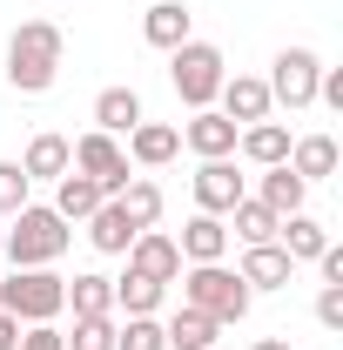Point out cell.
I'll use <instances>...</instances> for the list:
<instances>
[{
    "label": "cell",
    "instance_id": "cell-1",
    "mask_svg": "<svg viewBox=\"0 0 343 350\" xmlns=\"http://www.w3.org/2000/svg\"><path fill=\"white\" fill-rule=\"evenodd\" d=\"M61 54H68V34L54 21H20L14 41H7V88L14 94H47L61 81Z\"/></svg>",
    "mask_w": 343,
    "mask_h": 350
},
{
    "label": "cell",
    "instance_id": "cell-2",
    "mask_svg": "<svg viewBox=\"0 0 343 350\" xmlns=\"http://www.w3.org/2000/svg\"><path fill=\"white\" fill-rule=\"evenodd\" d=\"M68 243H74V229L54 216L47 202H20V209L7 216V243H0V256L14 262V269H54V262L68 256Z\"/></svg>",
    "mask_w": 343,
    "mask_h": 350
},
{
    "label": "cell",
    "instance_id": "cell-3",
    "mask_svg": "<svg viewBox=\"0 0 343 350\" xmlns=\"http://www.w3.org/2000/svg\"><path fill=\"white\" fill-rule=\"evenodd\" d=\"M175 283H182V304L202 310V317H215V323H243L249 304H256V290H249L236 269H222V262H189Z\"/></svg>",
    "mask_w": 343,
    "mask_h": 350
},
{
    "label": "cell",
    "instance_id": "cell-4",
    "mask_svg": "<svg viewBox=\"0 0 343 350\" xmlns=\"http://www.w3.org/2000/svg\"><path fill=\"white\" fill-rule=\"evenodd\" d=\"M169 81H175V94H182L189 115H195V108H215V94H222V81H229L222 47H215V41H182V47H169Z\"/></svg>",
    "mask_w": 343,
    "mask_h": 350
},
{
    "label": "cell",
    "instance_id": "cell-5",
    "mask_svg": "<svg viewBox=\"0 0 343 350\" xmlns=\"http://www.w3.org/2000/svg\"><path fill=\"white\" fill-rule=\"evenodd\" d=\"M0 310L20 317V330L27 323H54L68 310V276H54V269H14L0 283Z\"/></svg>",
    "mask_w": 343,
    "mask_h": 350
},
{
    "label": "cell",
    "instance_id": "cell-6",
    "mask_svg": "<svg viewBox=\"0 0 343 350\" xmlns=\"http://www.w3.org/2000/svg\"><path fill=\"white\" fill-rule=\"evenodd\" d=\"M68 148H74V169L101 182V196H122V189H128V148H122L115 135L87 129L81 142H68Z\"/></svg>",
    "mask_w": 343,
    "mask_h": 350
},
{
    "label": "cell",
    "instance_id": "cell-7",
    "mask_svg": "<svg viewBox=\"0 0 343 350\" xmlns=\"http://www.w3.org/2000/svg\"><path fill=\"white\" fill-rule=\"evenodd\" d=\"M316 75H323V61H316L310 47H283V54L269 61V101L310 108V101H316Z\"/></svg>",
    "mask_w": 343,
    "mask_h": 350
},
{
    "label": "cell",
    "instance_id": "cell-8",
    "mask_svg": "<svg viewBox=\"0 0 343 350\" xmlns=\"http://www.w3.org/2000/svg\"><path fill=\"white\" fill-rule=\"evenodd\" d=\"M215 108H222L236 129H249V122H269L276 101H269V81H262V75H229L222 94H215Z\"/></svg>",
    "mask_w": 343,
    "mask_h": 350
},
{
    "label": "cell",
    "instance_id": "cell-9",
    "mask_svg": "<svg viewBox=\"0 0 343 350\" xmlns=\"http://www.w3.org/2000/svg\"><path fill=\"white\" fill-rule=\"evenodd\" d=\"M243 196H249V189H243V175H236V162H229V155L195 169V209H202V216H229Z\"/></svg>",
    "mask_w": 343,
    "mask_h": 350
},
{
    "label": "cell",
    "instance_id": "cell-10",
    "mask_svg": "<svg viewBox=\"0 0 343 350\" xmlns=\"http://www.w3.org/2000/svg\"><path fill=\"white\" fill-rule=\"evenodd\" d=\"M182 148H195L202 162H222V155H236V122L222 108H195L182 122Z\"/></svg>",
    "mask_w": 343,
    "mask_h": 350
},
{
    "label": "cell",
    "instance_id": "cell-11",
    "mask_svg": "<svg viewBox=\"0 0 343 350\" xmlns=\"http://www.w3.org/2000/svg\"><path fill=\"white\" fill-rule=\"evenodd\" d=\"M128 269H135V276H148V283H175V276H182V250H175V236L141 229V236L128 243Z\"/></svg>",
    "mask_w": 343,
    "mask_h": 350
},
{
    "label": "cell",
    "instance_id": "cell-12",
    "mask_svg": "<svg viewBox=\"0 0 343 350\" xmlns=\"http://www.w3.org/2000/svg\"><path fill=\"white\" fill-rule=\"evenodd\" d=\"M175 155H182V129H169V122H135L128 129V162L135 169H169Z\"/></svg>",
    "mask_w": 343,
    "mask_h": 350
},
{
    "label": "cell",
    "instance_id": "cell-13",
    "mask_svg": "<svg viewBox=\"0 0 343 350\" xmlns=\"http://www.w3.org/2000/svg\"><path fill=\"white\" fill-rule=\"evenodd\" d=\"M249 290H290V276H297V262L283 256V243H249L243 250V269H236Z\"/></svg>",
    "mask_w": 343,
    "mask_h": 350
},
{
    "label": "cell",
    "instance_id": "cell-14",
    "mask_svg": "<svg viewBox=\"0 0 343 350\" xmlns=\"http://www.w3.org/2000/svg\"><path fill=\"white\" fill-rule=\"evenodd\" d=\"M175 250H182V262H222L229 256V229H222V216H195L182 222V236H175Z\"/></svg>",
    "mask_w": 343,
    "mask_h": 350
},
{
    "label": "cell",
    "instance_id": "cell-15",
    "mask_svg": "<svg viewBox=\"0 0 343 350\" xmlns=\"http://www.w3.org/2000/svg\"><path fill=\"white\" fill-rule=\"evenodd\" d=\"M189 27H195V14H189L182 0H155V7L141 14V41L162 47V54H169V47H182V41H195Z\"/></svg>",
    "mask_w": 343,
    "mask_h": 350
},
{
    "label": "cell",
    "instance_id": "cell-16",
    "mask_svg": "<svg viewBox=\"0 0 343 350\" xmlns=\"http://www.w3.org/2000/svg\"><path fill=\"white\" fill-rule=\"evenodd\" d=\"M101 202H108V196H101V182H94V175H81V169H68L61 182H54V202H47V209H54L61 222H87Z\"/></svg>",
    "mask_w": 343,
    "mask_h": 350
},
{
    "label": "cell",
    "instance_id": "cell-17",
    "mask_svg": "<svg viewBox=\"0 0 343 350\" xmlns=\"http://www.w3.org/2000/svg\"><path fill=\"white\" fill-rule=\"evenodd\" d=\"M290 142L297 135L283 122H249V129H236V155H249L256 169H276V162H290Z\"/></svg>",
    "mask_w": 343,
    "mask_h": 350
},
{
    "label": "cell",
    "instance_id": "cell-18",
    "mask_svg": "<svg viewBox=\"0 0 343 350\" xmlns=\"http://www.w3.org/2000/svg\"><path fill=\"white\" fill-rule=\"evenodd\" d=\"M20 169H27V182H61V175L74 169V148H68V135H34L27 142V155H20Z\"/></svg>",
    "mask_w": 343,
    "mask_h": 350
},
{
    "label": "cell",
    "instance_id": "cell-19",
    "mask_svg": "<svg viewBox=\"0 0 343 350\" xmlns=\"http://www.w3.org/2000/svg\"><path fill=\"white\" fill-rule=\"evenodd\" d=\"M303 196H310V182H303L290 162H276V169H262V175H256V202H262V209H276V216H297Z\"/></svg>",
    "mask_w": 343,
    "mask_h": 350
},
{
    "label": "cell",
    "instance_id": "cell-20",
    "mask_svg": "<svg viewBox=\"0 0 343 350\" xmlns=\"http://www.w3.org/2000/svg\"><path fill=\"white\" fill-rule=\"evenodd\" d=\"M337 135H297V142H290V169L303 175V182H330V175H337Z\"/></svg>",
    "mask_w": 343,
    "mask_h": 350
},
{
    "label": "cell",
    "instance_id": "cell-21",
    "mask_svg": "<svg viewBox=\"0 0 343 350\" xmlns=\"http://www.w3.org/2000/svg\"><path fill=\"white\" fill-rule=\"evenodd\" d=\"M276 243H283V256H290V262H316V256H323V243H330V229L297 209V216L276 222Z\"/></svg>",
    "mask_w": 343,
    "mask_h": 350
},
{
    "label": "cell",
    "instance_id": "cell-22",
    "mask_svg": "<svg viewBox=\"0 0 343 350\" xmlns=\"http://www.w3.org/2000/svg\"><path fill=\"white\" fill-rule=\"evenodd\" d=\"M141 236L128 216H122V202H101L94 216H87V243L101 250V256H128V243Z\"/></svg>",
    "mask_w": 343,
    "mask_h": 350
},
{
    "label": "cell",
    "instance_id": "cell-23",
    "mask_svg": "<svg viewBox=\"0 0 343 350\" xmlns=\"http://www.w3.org/2000/svg\"><path fill=\"white\" fill-rule=\"evenodd\" d=\"M135 122H148L135 88H101V94H94V129L101 135H128Z\"/></svg>",
    "mask_w": 343,
    "mask_h": 350
},
{
    "label": "cell",
    "instance_id": "cell-24",
    "mask_svg": "<svg viewBox=\"0 0 343 350\" xmlns=\"http://www.w3.org/2000/svg\"><path fill=\"white\" fill-rule=\"evenodd\" d=\"M68 310L74 317H115V276H101V269L68 276Z\"/></svg>",
    "mask_w": 343,
    "mask_h": 350
},
{
    "label": "cell",
    "instance_id": "cell-25",
    "mask_svg": "<svg viewBox=\"0 0 343 350\" xmlns=\"http://www.w3.org/2000/svg\"><path fill=\"white\" fill-rule=\"evenodd\" d=\"M162 337H169V350H215V337H222V323L215 317H202V310H175L169 323H162Z\"/></svg>",
    "mask_w": 343,
    "mask_h": 350
},
{
    "label": "cell",
    "instance_id": "cell-26",
    "mask_svg": "<svg viewBox=\"0 0 343 350\" xmlns=\"http://www.w3.org/2000/svg\"><path fill=\"white\" fill-rule=\"evenodd\" d=\"M108 202H122V216H128L135 229H155V222H162V189H155L148 175H128V189L108 196Z\"/></svg>",
    "mask_w": 343,
    "mask_h": 350
},
{
    "label": "cell",
    "instance_id": "cell-27",
    "mask_svg": "<svg viewBox=\"0 0 343 350\" xmlns=\"http://www.w3.org/2000/svg\"><path fill=\"white\" fill-rule=\"evenodd\" d=\"M162 297H169V283H148V276H115V310L122 317H155L162 310Z\"/></svg>",
    "mask_w": 343,
    "mask_h": 350
},
{
    "label": "cell",
    "instance_id": "cell-28",
    "mask_svg": "<svg viewBox=\"0 0 343 350\" xmlns=\"http://www.w3.org/2000/svg\"><path fill=\"white\" fill-rule=\"evenodd\" d=\"M229 222H236V236H243V250H249V243H276V209H262L256 196H243V202H236V209H229Z\"/></svg>",
    "mask_w": 343,
    "mask_h": 350
},
{
    "label": "cell",
    "instance_id": "cell-29",
    "mask_svg": "<svg viewBox=\"0 0 343 350\" xmlns=\"http://www.w3.org/2000/svg\"><path fill=\"white\" fill-rule=\"evenodd\" d=\"M68 350H115V317H74V330H61Z\"/></svg>",
    "mask_w": 343,
    "mask_h": 350
},
{
    "label": "cell",
    "instance_id": "cell-30",
    "mask_svg": "<svg viewBox=\"0 0 343 350\" xmlns=\"http://www.w3.org/2000/svg\"><path fill=\"white\" fill-rule=\"evenodd\" d=\"M115 350H169V337L155 317H128V323H115Z\"/></svg>",
    "mask_w": 343,
    "mask_h": 350
},
{
    "label": "cell",
    "instance_id": "cell-31",
    "mask_svg": "<svg viewBox=\"0 0 343 350\" xmlns=\"http://www.w3.org/2000/svg\"><path fill=\"white\" fill-rule=\"evenodd\" d=\"M27 189H34V182H27V169H20V162H0V222L27 202Z\"/></svg>",
    "mask_w": 343,
    "mask_h": 350
},
{
    "label": "cell",
    "instance_id": "cell-32",
    "mask_svg": "<svg viewBox=\"0 0 343 350\" xmlns=\"http://www.w3.org/2000/svg\"><path fill=\"white\" fill-rule=\"evenodd\" d=\"M316 323L323 330H343V283H323L316 290Z\"/></svg>",
    "mask_w": 343,
    "mask_h": 350
},
{
    "label": "cell",
    "instance_id": "cell-33",
    "mask_svg": "<svg viewBox=\"0 0 343 350\" xmlns=\"http://www.w3.org/2000/svg\"><path fill=\"white\" fill-rule=\"evenodd\" d=\"M14 350H68V344H61V330H54V323H27Z\"/></svg>",
    "mask_w": 343,
    "mask_h": 350
},
{
    "label": "cell",
    "instance_id": "cell-34",
    "mask_svg": "<svg viewBox=\"0 0 343 350\" xmlns=\"http://www.w3.org/2000/svg\"><path fill=\"white\" fill-rule=\"evenodd\" d=\"M316 269H323V283H343V250H337V243H323V256H316Z\"/></svg>",
    "mask_w": 343,
    "mask_h": 350
},
{
    "label": "cell",
    "instance_id": "cell-35",
    "mask_svg": "<svg viewBox=\"0 0 343 350\" xmlns=\"http://www.w3.org/2000/svg\"><path fill=\"white\" fill-rule=\"evenodd\" d=\"M20 344V317H7V310H0V350H14Z\"/></svg>",
    "mask_w": 343,
    "mask_h": 350
},
{
    "label": "cell",
    "instance_id": "cell-36",
    "mask_svg": "<svg viewBox=\"0 0 343 350\" xmlns=\"http://www.w3.org/2000/svg\"><path fill=\"white\" fill-rule=\"evenodd\" d=\"M256 350H290V344H283V337H262V344Z\"/></svg>",
    "mask_w": 343,
    "mask_h": 350
},
{
    "label": "cell",
    "instance_id": "cell-37",
    "mask_svg": "<svg viewBox=\"0 0 343 350\" xmlns=\"http://www.w3.org/2000/svg\"><path fill=\"white\" fill-rule=\"evenodd\" d=\"M0 243H7V222H0Z\"/></svg>",
    "mask_w": 343,
    "mask_h": 350
},
{
    "label": "cell",
    "instance_id": "cell-38",
    "mask_svg": "<svg viewBox=\"0 0 343 350\" xmlns=\"http://www.w3.org/2000/svg\"><path fill=\"white\" fill-rule=\"evenodd\" d=\"M215 350H222V344H215Z\"/></svg>",
    "mask_w": 343,
    "mask_h": 350
}]
</instances>
